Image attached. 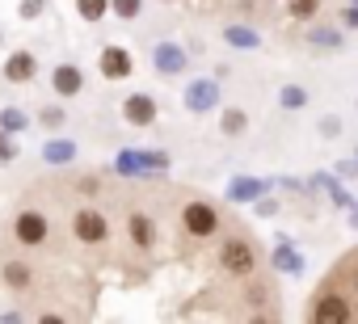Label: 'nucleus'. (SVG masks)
Segmentation results:
<instances>
[{"instance_id": "ddd939ff", "label": "nucleus", "mask_w": 358, "mask_h": 324, "mask_svg": "<svg viewBox=\"0 0 358 324\" xmlns=\"http://www.w3.org/2000/svg\"><path fill=\"white\" fill-rule=\"evenodd\" d=\"M156 68H160V72H182V68H186V55L177 51V47H160V51H156Z\"/></svg>"}, {"instance_id": "1a4fd4ad", "label": "nucleus", "mask_w": 358, "mask_h": 324, "mask_svg": "<svg viewBox=\"0 0 358 324\" xmlns=\"http://www.w3.org/2000/svg\"><path fill=\"white\" fill-rule=\"evenodd\" d=\"M9 80H17V84H26V80H34V55L30 51H17L13 59H9Z\"/></svg>"}, {"instance_id": "6ab92c4d", "label": "nucleus", "mask_w": 358, "mask_h": 324, "mask_svg": "<svg viewBox=\"0 0 358 324\" xmlns=\"http://www.w3.org/2000/svg\"><path fill=\"white\" fill-rule=\"evenodd\" d=\"M282 105H303V89H282Z\"/></svg>"}, {"instance_id": "4468645a", "label": "nucleus", "mask_w": 358, "mask_h": 324, "mask_svg": "<svg viewBox=\"0 0 358 324\" xmlns=\"http://www.w3.org/2000/svg\"><path fill=\"white\" fill-rule=\"evenodd\" d=\"M106 9H110V0H76V13H80L85 22H101Z\"/></svg>"}, {"instance_id": "a211bd4d", "label": "nucleus", "mask_w": 358, "mask_h": 324, "mask_svg": "<svg viewBox=\"0 0 358 324\" xmlns=\"http://www.w3.org/2000/svg\"><path fill=\"white\" fill-rule=\"evenodd\" d=\"M47 156H51V160H72V143H51Z\"/></svg>"}, {"instance_id": "39448f33", "label": "nucleus", "mask_w": 358, "mask_h": 324, "mask_svg": "<svg viewBox=\"0 0 358 324\" xmlns=\"http://www.w3.org/2000/svg\"><path fill=\"white\" fill-rule=\"evenodd\" d=\"M320 324H345L350 320V303L341 299V295H324V299H316V311H312Z\"/></svg>"}, {"instance_id": "7ed1b4c3", "label": "nucleus", "mask_w": 358, "mask_h": 324, "mask_svg": "<svg viewBox=\"0 0 358 324\" xmlns=\"http://www.w3.org/2000/svg\"><path fill=\"white\" fill-rule=\"evenodd\" d=\"M47 215H38V211H22L17 215V223H13V236H17V244H26V249H38V244H47Z\"/></svg>"}, {"instance_id": "f257e3e1", "label": "nucleus", "mask_w": 358, "mask_h": 324, "mask_svg": "<svg viewBox=\"0 0 358 324\" xmlns=\"http://www.w3.org/2000/svg\"><path fill=\"white\" fill-rule=\"evenodd\" d=\"M72 232H76V240H80V244H101V240L110 236V223H106V215H101V211L85 207V211H76Z\"/></svg>"}, {"instance_id": "dca6fc26", "label": "nucleus", "mask_w": 358, "mask_h": 324, "mask_svg": "<svg viewBox=\"0 0 358 324\" xmlns=\"http://www.w3.org/2000/svg\"><path fill=\"white\" fill-rule=\"evenodd\" d=\"M316 5H320V0H291L295 17H312V13H316Z\"/></svg>"}, {"instance_id": "f03ea898", "label": "nucleus", "mask_w": 358, "mask_h": 324, "mask_svg": "<svg viewBox=\"0 0 358 324\" xmlns=\"http://www.w3.org/2000/svg\"><path fill=\"white\" fill-rule=\"evenodd\" d=\"M182 223H186V232L199 236V240H207V236L220 232V215H215L207 202H190V207L182 211Z\"/></svg>"}, {"instance_id": "9b49d317", "label": "nucleus", "mask_w": 358, "mask_h": 324, "mask_svg": "<svg viewBox=\"0 0 358 324\" xmlns=\"http://www.w3.org/2000/svg\"><path fill=\"white\" fill-rule=\"evenodd\" d=\"M186 97H190V110H211L220 93H215V84H211V80H199V84H190V93H186Z\"/></svg>"}, {"instance_id": "0eeeda50", "label": "nucleus", "mask_w": 358, "mask_h": 324, "mask_svg": "<svg viewBox=\"0 0 358 324\" xmlns=\"http://www.w3.org/2000/svg\"><path fill=\"white\" fill-rule=\"evenodd\" d=\"M127 122H135V126H148L152 118H156V105H152V97H143V93H135L131 101H127Z\"/></svg>"}, {"instance_id": "20e7f679", "label": "nucleus", "mask_w": 358, "mask_h": 324, "mask_svg": "<svg viewBox=\"0 0 358 324\" xmlns=\"http://www.w3.org/2000/svg\"><path fill=\"white\" fill-rule=\"evenodd\" d=\"M220 265L228 270V274H253V265H257V253L245 244V240H228L224 249H220Z\"/></svg>"}, {"instance_id": "6e6552de", "label": "nucleus", "mask_w": 358, "mask_h": 324, "mask_svg": "<svg viewBox=\"0 0 358 324\" xmlns=\"http://www.w3.org/2000/svg\"><path fill=\"white\" fill-rule=\"evenodd\" d=\"M127 232H131V244H139V249H152V240H156V223L148 215H131Z\"/></svg>"}, {"instance_id": "f8f14e48", "label": "nucleus", "mask_w": 358, "mask_h": 324, "mask_svg": "<svg viewBox=\"0 0 358 324\" xmlns=\"http://www.w3.org/2000/svg\"><path fill=\"white\" fill-rule=\"evenodd\" d=\"M5 282H9L13 290H26V286L34 282V274H30L26 261H5Z\"/></svg>"}, {"instance_id": "9d476101", "label": "nucleus", "mask_w": 358, "mask_h": 324, "mask_svg": "<svg viewBox=\"0 0 358 324\" xmlns=\"http://www.w3.org/2000/svg\"><path fill=\"white\" fill-rule=\"evenodd\" d=\"M80 84H85V76H80V68H72V64H64V68L55 72V89H59L64 97H72V93H80Z\"/></svg>"}, {"instance_id": "aec40b11", "label": "nucleus", "mask_w": 358, "mask_h": 324, "mask_svg": "<svg viewBox=\"0 0 358 324\" xmlns=\"http://www.w3.org/2000/svg\"><path fill=\"white\" fill-rule=\"evenodd\" d=\"M354 286H358V274H354Z\"/></svg>"}, {"instance_id": "423d86ee", "label": "nucleus", "mask_w": 358, "mask_h": 324, "mask_svg": "<svg viewBox=\"0 0 358 324\" xmlns=\"http://www.w3.org/2000/svg\"><path fill=\"white\" fill-rule=\"evenodd\" d=\"M101 72H106L110 80H122V76L131 72V55H127L122 47H106V51H101Z\"/></svg>"}, {"instance_id": "f3484780", "label": "nucleus", "mask_w": 358, "mask_h": 324, "mask_svg": "<svg viewBox=\"0 0 358 324\" xmlns=\"http://www.w3.org/2000/svg\"><path fill=\"white\" fill-rule=\"evenodd\" d=\"M114 13L118 17H135L139 13V0H114Z\"/></svg>"}, {"instance_id": "2eb2a0df", "label": "nucleus", "mask_w": 358, "mask_h": 324, "mask_svg": "<svg viewBox=\"0 0 358 324\" xmlns=\"http://www.w3.org/2000/svg\"><path fill=\"white\" fill-rule=\"evenodd\" d=\"M245 122H249V118H245L241 110H228V114H224V131H228V135H241Z\"/></svg>"}]
</instances>
